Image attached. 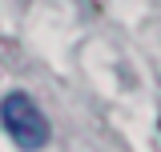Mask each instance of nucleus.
<instances>
[{"label":"nucleus","mask_w":161,"mask_h":152,"mask_svg":"<svg viewBox=\"0 0 161 152\" xmlns=\"http://www.w3.org/2000/svg\"><path fill=\"white\" fill-rule=\"evenodd\" d=\"M0 124L12 136V144H20V148H44L53 136L48 116L40 112V104L28 92H8L0 100Z\"/></svg>","instance_id":"nucleus-1"}]
</instances>
